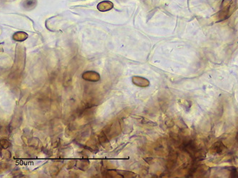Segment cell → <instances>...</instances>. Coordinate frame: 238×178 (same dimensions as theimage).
<instances>
[]
</instances>
